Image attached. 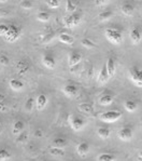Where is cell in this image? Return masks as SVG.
Returning a JSON list of instances; mask_svg holds the SVG:
<instances>
[{
    "label": "cell",
    "mask_w": 142,
    "mask_h": 161,
    "mask_svg": "<svg viewBox=\"0 0 142 161\" xmlns=\"http://www.w3.org/2000/svg\"><path fill=\"white\" fill-rule=\"evenodd\" d=\"M8 31H9V25H7V24H0V36L4 37L6 34L8 33Z\"/></svg>",
    "instance_id": "f35d334b"
},
{
    "label": "cell",
    "mask_w": 142,
    "mask_h": 161,
    "mask_svg": "<svg viewBox=\"0 0 142 161\" xmlns=\"http://www.w3.org/2000/svg\"><path fill=\"white\" fill-rule=\"evenodd\" d=\"M9 85L10 88L13 91H22L24 89V83L21 80H18V79H11L9 81Z\"/></svg>",
    "instance_id": "ffe728a7"
},
{
    "label": "cell",
    "mask_w": 142,
    "mask_h": 161,
    "mask_svg": "<svg viewBox=\"0 0 142 161\" xmlns=\"http://www.w3.org/2000/svg\"><path fill=\"white\" fill-rule=\"evenodd\" d=\"M42 64L46 68L53 69L56 66V61H55V58H54V56L46 54V55H44L42 58Z\"/></svg>",
    "instance_id": "5bb4252c"
},
{
    "label": "cell",
    "mask_w": 142,
    "mask_h": 161,
    "mask_svg": "<svg viewBox=\"0 0 142 161\" xmlns=\"http://www.w3.org/2000/svg\"><path fill=\"white\" fill-rule=\"evenodd\" d=\"M117 136H119V140L123 141V142H129L134 136L133 129L129 128V127L121 128L119 131H117Z\"/></svg>",
    "instance_id": "52a82bcc"
},
{
    "label": "cell",
    "mask_w": 142,
    "mask_h": 161,
    "mask_svg": "<svg viewBox=\"0 0 142 161\" xmlns=\"http://www.w3.org/2000/svg\"><path fill=\"white\" fill-rule=\"evenodd\" d=\"M2 130H3V129H2V123H1V120H0V134L2 133Z\"/></svg>",
    "instance_id": "f6af8a7d"
},
{
    "label": "cell",
    "mask_w": 142,
    "mask_h": 161,
    "mask_svg": "<svg viewBox=\"0 0 142 161\" xmlns=\"http://www.w3.org/2000/svg\"><path fill=\"white\" fill-rule=\"evenodd\" d=\"M48 97H46L45 94H39L36 98V108L39 111L43 110L48 105Z\"/></svg>",
    "instance_id": "8fae6325"
},
{
    "label": "cell",
    "mask_w": 142,
    "mask_h": 161,
    "mask_svg": "<svg viewBox=\"0 0 142 161\" xmlns=\"http://www.w3.org/2000/svg\"><path fill=\"white\" fill-rule=\"evenodd\" d=\"M69 125L72 128V130L74 131H81L85 125V121L82 118L79 117L77 115H73L71 114L69 116Z\"/></svg>",
    "instance_id": "8992f818"
},
{
    "label": "cell",
    "mask_w": 142,
    "mask_h": 161,
    "mask_svg": "<svg viewBox=\"0 0 142 161\" xmlns=\"http://www.w3.org/2000/svg\"><path fill=\"white\" fill-rule=\"evenodd\" d=\"M104 36L108 40L113 44H121L123 42V34L116 28H107L104 31Z\"/></svg>",
    "instance_id": "7a4b0ae2"
},
{
    "label": "cell",
    "mask_w": 142,
    "mask_h": 161,
    "mask_svg": "<svg viewBox=\"0 0 142 161\" xmlns=\"http://www.w3.org/2000/svg\"><path fill=\"white\" fill-rule=\"evenodd\" d=\"M58 40L65 44H69V46L73 44V42H74V38H73L71 35L66 34V33L60 34L59 36H58Z\"/></svg>",
    "instance_id": "ac0fdd59"
},
{
    "label": "cell",
    "mask_w": 142,
    "mask_h": 161,
    "mask_svg": "<svg viewBox=\"0 0 142 161\" xmlns=\"http://www.w3.org/2000/svg\"><path fill=\"white\" fill-rule=\"evenodd\" d=\"M109 1H107V0H96L95 1V4H96L97 7H100V6H106Z\"/></svg>",
    "instance_id": "ab89813d"
},
{
    "label": "cell",
    "mask_w": 142,
    "mask_h": 161,
    "mask_svg": "<svg viewBox=\"0 0 142 161\" xmlns=\"http://www.w3.org/2000/svg\"><path fill=\"white\" fill-rule=\"evenodd\" d=\"M81 23V14L79 13H72L69 14L63 19V24L67 28H74Z\"/></svg>",
    "instance_id": "5b68a950"
},
{
    "label": "cell",
    "mask_w": 142,
    "mask_h": 161,
    "mask_svg": "<svg viewBox=\"0 0 142 161\" xmlns=\"http://www.w3.org/2000/svg\"><path fill=\"white\" fill-rule=\"evenodd\" d=\"M54 38V34L53 33H50V34H46L44 36H42V38H41V42L42 43H48L51 42V41L53 40Z\"/></svg>",
    "instance_id": "8d00e7d4"
},
{
    "label": "cell",
    "mask_w": 142,
    "mask_h": 161,
    "mask_svg": "<svg viewBox=\"0 0 142 161\" xmlns=\"http://www.w3.org/2000/svg\"><path fill=\"white\" fill-rule=\"evenodd\" d=\"M112 16H113V12L111 10H106V11H102L98 14V19L100 22H107L109 19H111Z\"/></svg>",
    "instance_id": "603a6c76"
},
{
    "label": "cell",
    "mask_w": 142,
    "mask_h": 161,
    "mask_svg": "<svg viewBox=\"0 0 142 161\" xmlns=\"http://www.w3.org/2000/svg\"><path fill=\"white\" fill-rule=\"evenodd\" d=\"M77 153L81 157H85L89 153V145L86 142H81L77 146Z\"/></svg>",
    "instance_id": "4fadbf2b"
},
{
    "label": "cell",
    "mask_w": 142,
    "mask_h": 161,
    "mask_svg": "<svg viewBox=\"0 0 142 161\" xmlns=\"http://www.w3.org/2000/svg\"><path fill=\"white\" fill-rule=\"evenodd\" d=\"M9 63H10V59L8 58V55L0 53V65L7 66V65H9Z\"/></svg>",
    "instance_id": "74e56055"
},
{
    "label": "cell",
    "mask_w": 142,
    "mask_h": 161,
    "mask_svg": "<svg viewBox=\"0 0 142 161\" xmlns=\"http://www.w3.org/2000/svg\"><path fill=\"white\" fill-rule=\"evenodd\" d=\"M48 153H50V155L53 156V157H63V156H65V150H63V148L51 147Z\"/></svg>",
    "instance_id": "83f0119b"
},
{
    "label": "cell",
    "mask_w": 142,
    "mask_h": 161,
    "mask_svg": "<svg viewBox=\"0 0 142 161\" xmlns=\"http://www.w3.org/2000/svg\"><path fill=\"white\" fill-rule=\"evenodd\" d=\"M4 100H6V97H4V95H3V94L0 93V104L4 103Z\"/></svg>",
    "instance_id": "ee69618b"
},
{
    "label": "cell",
    "mask_w": 142,
    "mask_h": 161,
    "mask_svg": "<svg viewBox=\"0 0 142 161\" xmlns=\"http://www.w3.org/2000/svg\"><path fill=\"white\" fill-rule=\"evenodd\" d=\"M78 108H79L80 111H82V113H84V114H87V115H92V114L94 113V107L89 103L80 104V105L78 106Z\"/></svg>",
    "instance_id": "44dd1931"
},
{
    "label": "cell",
    "mask_w": 142,
    "mask_h": 161,
    "mask_svg": "<svg viewBox=\"0 0 142 161\" xmlns=\"http://www.w3.org/2000/svg\"><path fill=\"white\" fill-rule=\"evenodd\" d=\"M10 13L9 11H6V10H0V15H8Z\"/></svg>",
    "instance_id": "7bdbcfd3"
},
{
    "label": "cell",
    "mask_w": 142,
    "mask_h": 161,
    "mask_svg": "<svg viewBox=\"0 0 142 161\" xmlns=\"http://www.w3.org/2000/svg\"><path fill=\"white\" fill-rule=\"evenodd\" d=\"M29 68V63L25 59H19V61L16 63V71L19 76H25L27 73H28Z\"/></svg>",
    "instance_id": "30bf717a"
},
{
    "label": "cell",
    "mask_w": 142,
    "mask_h": 161,
    "mask_svg": "<svg viewBox=\"0 0 142 161\" xmlns=\"http://www.w3.org/2000/svg\"><path fill=\"white\" fill-rule=\"evenodd\" d=\"M53 145H54V147L63 148L66 145H67V141L63 137H56L55 140L53 141Z\"/></svg>",
    "instance_id": "4dcf8cb0"
},
{
    "label": "cell",
    "mask_w": 142,
    "mask_h": 161,
    "mask_svg": "<svg viewBox=\"0 0 142 161\" xmlns=\"http://www.w3.org/2000/svg\"><path fill=\"white\" fill-rule=\"evenodd\" d=\"M106 65H107V69H108V73H109V76H110V78H111V77L114 76L115 70H116V65H115V61H114V58L110 56V58H108Z\"/></svg>",
    "instance_id": "2e32d148"
},
{
    "label": "cell",
    "mask_w": 142,
    "mask_h": 161,
    "mask_svg": "<svg viewBox=\"0 0 142 161\" xmlns=\"http://www.w3.org/2000/svg\"><path fill=\"white\" fill-rule=\"evenodd\" d=\"M115 160H116L115 156L109 153H102L97 157V161H115Z\"/></svg>",
    "instance_id": "4316f807"
},
{
    "label": "cell",
    "mask_w": 142,
    "mask_h": 161,
    "mask_svg": "<svg viewBox=\"0 0 142 161\" xmlns=\"http://www.w3.org/2000/svg\"><path fill=\"white\" fill-rule=\"evenodd\" d=\"M12 157L11 153L6 148H0V161H7Z\"/></svg>",
    "instance_id": "1f68e13d"
},
{
    "label": "cell",
    "mask_w": 142,
    "mask_h": 161,
    "mask_svg": "<svg viewBox=\"0 0 142 161\" xmlns=\"http://www.w3.org/2000/svg\"><path fill=\"white\" fill-rule=\"evenodd\" d=\"M128 78L131 82L138 88H142V68L134 65L129 68Z\"/></svg>",
    "instance_id": "6da1fadb"
},
{
    "label": "cell",
    "mask_w": 142,
    "mask_h": 161,
    "mask_svg": "<svg viewBox=\"0 0 142 161\" xmlns=\"http://www.w3.org/2000/svg\"><path fill=\"white\" fill-rule=\"evenodd\" d=\"M81 44L86 49H94L95 47H96L94 41H92L89 38H83L82 40H81Z\"/></svg>",
    "instance_id": "d6a6232c"
},
{
    "label": "cell",
    "mask_w": 142,
    "mask_h": 161,
    "mask_svg": "<svg viewBox=\"0 0 142 161\" xmlns=\"http://www.w3.org/2000/svg\"><path fill=\"white\" fill-rule=\"evenodd\" d=\"M63 92L66 96H68V97L74 98L75 96L78 95V93H79V89H78V86L69 83V85H66L65 86H63Z\"/></svg>",
    "instance_id": "ba28073f"
},
{
    "label": "cell",
    "mask_w": 142,
    "mask_h": 161,
    "mask_svg": "<svg viewBox=\"0 0 142 161\" xmlns=\"http://www.w3.org/2000/svg\"><path fill=\"white\" fill-rule=\"evenodd\" d=\"M99 104L101 106H109L113 103V96L111 94H104L99 97Z\"/></svg>",
    "instance_id": "d6986e66"
},
{
    "label": "cell",
    "mask_w": 142,
    "mask_h": 161,
    "mask_svg": "<svg viewBox=\"0 0 142 161\" xmlns=\"http://www.w3.org/2000/svg\"><path fill=\"white\" fill-rule=\"evenodd\" d=\"M4 111H7V106L4 103L0 104V113H4Z\"/></svg>",
    "instance_id": "b9f144b4"
},
{
    "label": "cell",
    "mask_w": 142,
    "mask_h": 161,
    "mask_svg": "<svg viewBox=\"0 0 142 161\" xmlns=\"http://www.w3.org/2000/svg\"><path fill=\"white\" fill-rule=\"evenodd\" d=\"M19 6L24 10H30V9H33V2L29 1V0H23V1H21Z\"/></svg>",
    "instance_id": "d590c367"
},
{
    "label": "cell",
    "mask_w": 142,
    "mask_h": 161,
    "mask_svg": "<svg viewBox=\"0 0 142 161\" xmlns=\"http://www.w3.org/2000/svg\"><path fill=\"white\" fill-rule=\"evenodd\" d=\"M45 3L50 9H57L59 7L60 2L58 0H46Z\"/></svg>",
    "instance_id": "e575fe53"
},
{
    "label": "cell",
    "mask_w": 142,
    "mask_h": 161,
    "mask_svg": "<svg viewBox=\"0 0 142 161\" xmlns=\"http://www.w3.org/2000/svg\"><path fill=\"white\" fill-rule=\"evenodd\" d=\"M124 107H125V109L127 111H129V113H134V111L137 110L138 105H137V103L133 100H126L124 103Z\"/></svg>",
    "instance_id": "d4e9b609"
},
{
    "label": "cell",
    "mask_w": 142,
    "mask_h": 161,
    "mask_svg": "<svg viewBox=\"0 0 142 161\" xmlns=\"http://www.w3.org/2000/svg\"><path fill=\"white\" fill-rule=\"evenodd\" d=\"M82 61V54L79 52H71L69 58H68V64H69L70 68H74L81 63Z\"/></svg>",
    "instance_id": "9c48e42d"
},
{
    "label": "cell",
    "mask_w": 142,
    "mask_h": 161,
    "mask_svg": "<svg viewBox=\"0 0 142 161\" xmlns=\"http://www.w3.org/2000/svg\"><path fill=\"white\" fill-rule=\"evenodd\" d=\"M110 79V76H109V73H108V69H107V65L104 64V66L101 67L99 71V75H98V81L99 83H107Z\"/></svg>",
    "instance_id": "7c38bea8"
},
{
    "label": "cell",
    "mask_w": 142,
    "mask_h": 161,
    "mask_svg": "<svg viewBox=\"0 0 142 161\" xmlns=\"http://www.w3.org/2000/svg\"><path fill=\"white\" fill-rule=\"evenodd\" d=\"M130 39H131V41H133L134 44L140 42L141 39H142V33H141L140 29H139V28H134L133 31H130Z\"/></svg>",
    "instance_id": "e0dca14e"
},
{
    "label": "cell",
    "mask_w": 142,
    "mask_h": 161,
    "mask_svg": "<svg viewBox=\"0 0 142 161\" xmlns=\"http://www.w3.org/2000/svg\"><path fill=\"white\" fill-rule=\"evenodd\" d=\"M22 36V29L19 28L15 24H10L9 25V31L6 34V36L3 37L4 40L8 41L10 43L15 42L16 40H18Z\"/></svg>",
    "instance_id": "3957f363"
},
{
    "label": "cell",
    "mask_w": 142,
    "mask_h": 161,
    "mask_svg": "<svg viewBox=\"0 0 142 161\" xmlns=\"http://www.w3.org/2000/svg\"><path fill=\"white\" fill-rule=\"evenodd\" d=\"M138 161H142V159L141 158H138Z\"/></svg>",
    "instance_id": "7dc6e473"
},
{
    "label": "cell",
    "mask_w": 142,
    "mask_h": 161,
    "mask_svg": "<svg viewBox=\"0 0 142 161\" xmlns=\"http://www.w3.org/2000/svg\"><path fill=\"white\" fill-rule=\"evenodd\" d=\"M28 132L27 131H23V132L21 133V134H18L16 136L15 138V142L16 143H19V144H23V143H26L27 141H28Z\"/></svg>",
    "instance_id": "f546056e"
},
{
    "label": "cell",
    "mask_w": 142,
    "mask_h": 161,
    "mask_svg": "<svg viewBox=\"0 0 142 161\" xmlns=\"http://www.w3.org/2000/svg\"><path fill=\"white\" fill-rule=\"evenodd\" d=\"M97 134L100 138H102V140H107V138L110 137L111 132H110L109 129L106 127H99L97 129Z\"/></svg>",
    "instance_id": "7402d4cb"
},
{
    "label": "cell",
    "mask_w": 142,
    "mask_h": 161,
    "mask_svg": "<svg viewBox=\"0 0 142 161\" xmlns=\"http://www.w3.org/2000/svg\"><path fill=\"white\" fill-rule=\"evenodd\" d=\"M139 158H141V159H142V150H140V152H139Z\"/></svg>",
    "instance_id": "bcb514c9"
},
{
    "label": "cell",
    "mask_w": 142,
    "mask_h": 161,
    "mask_svg": "<svg viewBox=\"0 0 142 161\" xmlns=\"http://www.w3.org/2000/svg\"><path fill=\"white\" fill-rule=\"evenodd\" d=\"M35 136H36V137H38V138L42 137V136H43V131L40 130V129H38V130L35 132Z\"/></svg>",
    "instance_id": "60d3db41"
},
{
    "label": "cell",
    "mask_w": 142,
    "mask_h": 161,
    "mask_svg": "<svg viewBox=\"0 0 142 161\" xmlns=\"http://www.w3.org/2000/svg\"><path fill=\"white\" fill-rule=\"evenodd\" d=\"M121 10H122V13L126 16H131L134 14V6L131 3H128V2L124 3L122 6Z\"/></svg>",
    "instance_id": "cb8c5ba5"
},
{
    "label": "cell",
    "mask_w": 142,
    "mask_h": 161,
    "mask_svg": "<svg viewBox=\"0 0 142 161\" xmlns=\"http://www.w3.org/2000/svg\"><path fill=\"white\" fill-rule=\"evenodd\" d=\"M33 107H35V98L30 96V97L27 98L26 102H25V109H26V111L30 113V111L33 109Z\"/></svg>",
    "instance_id": "836d02e7"
},
{
    "label": "cell",
    "mask_w": 142,
    "mask_h": 161,
    "mask_svg": "<svg viewBox=\"0 0 142 161\" xmlns=\"http://www.w3.org/2000/svg\"><path fill=\"white\" fill-rule=\"evenodd\" d=\"M77 8H78V6L73 1H71V0H67V1H66V11H67L68 13H70V14L75 13Z\"/></svg>",
    "instance_id": "f1b7e54d"
},
{
    "label": "cell",
    "mask_w": 142,
    "mask_h": 161,
    "mask_svg": "<svg viewBox=\"0 0 142 161\" xmlns=\"http://www.w3.org/2000/svg\"><path fill=\"white\" fill-rule=\"evenodd\" d=\"M122 118V113L119 110H109L106 113H102L99 116V119L102 122L106 123H112V122H116L117 120Z\"/></svg>",
    "instance_id": "277c9868"
},
{
    "label": "cell",
    "mask_w": 142,
    "mask_h": 161,
    "mask_svg": "<svg viewBox=\"0 0 142 161\" xmlns=\"http://www.w3.org/2000/svg\"><path fill=\"white\" fill-rule=\"evenodd\" d=\"M24 129H25V125H24V122L22 120H18L13 123V127H12V133H13V135L18 136V134H21V133L23 132Z\"/></svg>",
    "instance_id": "9a60e30c"
},
{
    "label": "cell",
    "mask_w": 142,
    "mask_h": 161,
    "mask_svg": "<svg viewBox=\"0 0 142 161\" xmlns=\"http://www.w3.org/2000/svg\"><path fill=\"white\" fill-rule=\"evenodd\" d=\"M37 19L39 22H42V23H46L51 19V14L48 12H45V11H40L37 13Z\"/></svg>",
    "instance_id": "484cf974"
}]
</instances>
